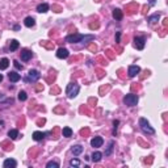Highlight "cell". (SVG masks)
<instances>
[{
    "label": "cell",
    "instance_id": "6da1fadb",
    "mask_svg": "<svg viewBox=\"0 0 168 168\" xmlns=\"http://www.w3.org/2000/svg\"><path fill=\"white\" fill-rule=\"evenodd\" d=\"M95 39V36L89 34V36H83V34H70L65 38L66 42H68V44H78V42H88V41H93Z\"/></svg>",
    "mask_w": 168,
    "mask_h": 168
},
{
    "label": "cell",
    "instance_id": "7a4b0ae2",
    "mask_svg": "<svg viewBox=\"0 0 168 168\" xmlns=\"http://www.w3.org/2000/svg\"><path fill=\"white\" fill-rule=\"evenodd\" d=\"M139 126H141V129L144 134H150V135H154L155 134V129H152L149 121H147L146 118H139Z\"/></svg>",
    "mask_w": 168,
    "mask_h": 168
},
{
    "label": "cell",
    "instance_id": "3957f363",
    "mask_svg": "<svg viewBox=\"0 0 168 168\" xmlns=\"http://www.w3.org/2000/svg\"><path fill=\"white\" fill-rule=\"evenodd\" d=\"M79 91H80V87L78 86L76 83H70L68 86H67V88H66V95H67L70 99H74V97L78 96Z\"/></svg>",
    "mask_w": 168,
    "mask_h": 168
},
{
    "label": "cell",
    "instance_id": "277c9868",
    "mask_svg": "<svg viewBox=\"0 0 168 168\" xmlns=\"http://www.w3.org/2000/svg\"><path fill=\"white\" fill-rule=\"evenodd\" d=\"M123 102L128 105V107H135L138 104V95H134V93H129L123 97Z\"/></svg>",
    "mask_w": 168,
    "mask_h": 168
},
{
    "label": "cell",
    "instance_id": "5b68a950",
    "mask_svg": "<svg viewBox=\"0 0 168 168\" xmlns=\"http://www.w3.org/2000/svg\"><path fill=\"white\" fill-rule=\"evenodd\" d=\"M41 78V72L37 71V70H30L28 72V78H26V81H32V83H36L38 79Z\"/></svg>",
    "mask_w": 168,
    "mask_h": 168
},
{
    "label": "cell",
    "instance_id": "8992f818",
    "mask_svg": "<svg viewBox=\"0 0 168 168\" xmlns=\"http://www.w3.org/2000/svg\"><path fill=\"white\" fill-rule=\"evenodd\" d=\"M144 42H146V38L144 37H135L134 38V45L138 50H143L144 49Z\"/></svg>",
    "mask_w": 168,
    "mask_h": 168
},
{
    "label": "cell",
    "instance_id": "52a82bcc",
    "mask_svg": "<svg viewBox=\"0 0 168 168\" xmlns=\"http://www.w3.org/2000/svg\"><path fill=\"white\" fill-rule=\"evenodd\" d=\"M68 55H70V53H68V50L65 49V47H59L58 51H57V57H58L59 59H66V58H68Z\"/></svg>",
    "mask_w": 168,
    "mask_h": 168
},
{
    "label": "cell",
    "instance_id": "ba28073f",
    "mask_svg": "<svg viewBox=\"0 0 168 168\" xmlns=\"http://www.w3.org/2000/svg\"><path fill=\"white\" fill-rule=\"evenodd\" d=\"M20 57H21V60H24V62H28L29 59H32V57H33V53L30 51V50H23L20 53Z\"/></svg>",
    "mask_w": 168,
    "mask_h": 168
},
{
    "label": "cell",
    "instance_id": "9c48e42d",
    "mask_svg": "<svg viewBox=\"0 0 168 168\" xmlns=\"http://www.w3.org/2000/svg\"><path fill=\"white\" fill-rule=\"evenodd\" d=\"M139 72H141V68H139L137 65H133V66H130V67H129V70H128V74H129V76H130V78H134V76H137Z\"/></svg>",
    "mask_w": 168,
    "mask_h": 168
},
{
    "label": "cell",
    "instance_id": "30bf717a",
    "mask_svg": "<svg viewBox=\"0 0 168 168\" xmlns=\"http://www.w3.org/2000/svg\"><path fill=\"white\" fill-rule=\"evenodd\" d=\"M102 143H104V139H102L101 137H95V138H92V141H91V146L95 147V149H99V147H101Z\"/></svg>",
    "mask_w": 168,
    "mask_h": 168
},
{
    "label": "cell",
    "instance_id": "8fae6325",
    "mask_svg": "<svg viewBox=\"0 0 168 168\" xmlns=\"http://www.w3.org/2000/svg\"><path fill=\"white\" fill-rule=\"evenodd\" d=\"M3 167L4 168H16L17 167V162L15 159H5L4 163H3Z\"/></svg>",
    "mask_w": 168,
    "mask_h": 168
},
{
    "label": "cell",
    "instance_id": "7c38bea8",
    "mask_svg": "<svg viewBox=\"0 0 168 168\" xmlns=\"http://www.w3.org/2000/svg\"><path fill=\"white\" fill-rule=\"evenodd\" d=\"M47 11H49V4H46V3L37 5V12H39V13H46Z\"/></svg>",
    "mask_w": 168,
    "mask_h": 168
},
{
    "label": "cell",
    "instance_id": "4fadbf2b",
    "mask_svg": "<svg viewBox=\"0 0 168 168\" xmlns=\"http://www.w3.org/2000/svg\"><path fill=\"white\" fill-rule=\"evenodd\" d=\"M71 152H72L75 156L80 155V154L83 152V146H81V144H76V146H74L72 149H71Z\"/></svg>",
    "mask_w": 168,
    "mask_h": 168
},
{
    "label": "cell",
    "instance_id": "5bb4252c",
    "mask_svg": "<svg viewBox=\"0 0 168 168\" xmlns=\"http://www.w3.org/2000/svg\"><path fill=\"white\" fill-rule=\"evenodd\" d=\"M113 18L114 20H117V21H120V20H122V17H123V15H122V11L121 9H118V8H116V9H113Z\"/></svg>",
    "mask_w": 168,
    "mask_h": 168
},
{
    "label": "cell",
    "instance_id": "9a60e30c",
    "mask_svg": "<svg viewBox=\"0 0 168 168\" xmlns=\"http://www.w3.org/2000/svg\"><path fill=\"white\" fill-rule=\"evenodd\" d=\"M8 78H9V80H11L12 83H17V81L21 79L20 74H17V72H9V74H8Z\"/></svg>",
    "mask_w": 168,
    "mask_h": 168
},
{
    "label": "cell",
    "instance_id": "2e32d148",
    "mask_svg": "<svg viewBox=\"0 0 168 168\" xmlns=\"http://www.w3.org/2000/svg\"><path fill=\"white\" fill-rule=\"evenodd\" d=\"M44 138H45V133H42V131H34L33 133V139L37 141V142L42 141Z\"/></svg>",
    "mask_w": 168,
    "mask_h": 168
},
{
    "label": "cell",
    "instance_id": "e0dca14e",
    "mask_svg": "<svg viewBox=\"0 0 168 168\" xmlns=\"http://www.w3.org/2000/svg\"><path fill=\"white\" fill-rule=\"evenodd\" d=\"M101 158H102V154L99 152V151H95V152L92 154V156H91V159H92L93 163H99V162L101 160Z\"/></svg>",
    "mask_w": 168,
    "mask_h": 168
},
{
    "label": "cell",
    "instance_id": "ac0fdd59",
    "mask_svg": "<svg viewBox=\"0 0 168 168\" xmlns=\"http://www.w3.org/2000/svg\"><path fill=\"white\" fill-rule=\"evenodd\" d=\"M24 24H25V26L26 28H32V26H34V24H36V21H34V18L33 17H26L25 20H24Z\"/></svg>",
    "mask_w": 168,
    "mask_h": 168
},
{
    "label": "cell",
    "instance_id": "d6986e66",
    "mask_svg": "<svg viewBox=\"0 0 168 168\" xmlns=\"http://www.w3.org/2000/svg\"><path fill=\"white\" fill-rule=\"evenodd\" d=\"M62 135L63 137H66V138H70V137H72V130H71V128H63L62 129Z\"/></svg>",
    "mask_w": 168,
    "mask_h": 168
},
{
    "label": "cell",
    "instance_id": "ffe728a7",
    "mask_svg": "<svg viewBox=\"0 0 168 168\" xmlns=\"http://www.w3.org/2000/svg\"><path fill=\"white\" fill-rule=\"evenodd\" d=\"M8 66H9V60L7 58L0 59V70H7Z\"/></svg>",
    "mask_w": 168,
    "mask_h": 168
},
{
    "label": "cell",
    "instance_id": "44dd1931",
    "mask_svg": "<svg viewBox=\"0 0 168 168\" xmlns=\"http://www.w3.org/2000/svg\"><path fill=\"white\" fill-rule=\"evenodd\" d=\"M159 18H160V15L159 13H154V15H151L149 17V23L150 24H155V23H158V21H159Z\"/></svg>",
    "mask_w": 168,
    "mask_h": 168
},
{
    "label": "cell",
    "instance_id": "7402d4cb",
    "mask_svg": "<svg viewBox=\"0 0 168 168\" xmlns=\"http://www.w3.org/2000/svg\"><path fill=\"white\" fill-rule=\"evenodd\" d=\"M18 46H20L18 41H17V39H12V41H11V45H9V50H11V51H16V50L18 49Z\"/></svg>",
    "mask_w": 168,
    "mask_h": 168
},
{
    "label": "cell",
    "instance_id": "603a6c76",
    "mask_svg": "<svg viewBox=\"0 0 168 168\" xmlns=\"http://www.w3.org/2000/svg\"><path fill=\"white\" fill-rule=\"evenodd\" d=\"M113 147H114V142H113V141H110V142H109V146H108V149L105 150V156H110V155H112Z\"/></svg>",
    "mask_w": 168,
    "mask_h": 168
},
{
    "label": "cell",
    "instance_id": "cb8c5ba5",
    "mask_svg": "<svg viewBox=\"0 0 168 168\" xmlns=\"http://www.w3.org/2000/svg\"><path fill=\"white\" fill-rule=\"evenodd\" d=\"M8 137H9L11 139H17V137H18V131H17L16 129H12V130L8 131Z\"/></svg>",
    "mask_w": 168,
    "mask_h": 168
},
{
    "label": "cell",
    "instance_id": "d4e9b609",
    "mask_svg": "<svg viewBox=\"0 0 168 168\" xmlns=\"http://www.w3.org/2000/svg\"><path fill=\"white\" fill-rule=\"evenodd\" d=\"M41 46H44L46 49H54V44H53V42H49V41H42Z\"/></svg>",
    "mask_w": 168,
    "mask_h": 168
},
{
    "label": "cell",
    "instance_id": "484cf974",
    "mask_svg": "<svg viewBox=\"0 0 168 168\" xmlns=\"http://www.w3.org/2000/svg\"><path fill=\"white\" fill-rule=\"evenodd\" d=\"M26 99H28V95H26L25 91H20V92H18V100H20V101H25Z\"/></svg>",
    "mask_w": 168,
    "mask_h": 168
},
{
    "label": "cell",
    "instance_id": "4316f807",
    "mask_svg": "<svg viewBox=\"0 0 168 168\" xmlns=\"http://www.w3.org/2000/svg\"><path fill=\"white\" fill-rule=\"evenodd\" d=\"M46 167H47V168H59V163L51 160V162H49V163L46 164Z\"/></svg>",
    "mask_w": 168,
    "mask_h": 168
},
{
    "label": "cell",
    "instance_id": "83f0119b",
    "mask_svg": "<svg viewBox=\"0 0 168 168\" xmlns=\"http://www.w3.org/2000/svg\"><path fill=\"white\" fill-rule=\"evenodd\" d=\"M80 164H81V163H80L78 159H72V160L70 162V165H71V167H80Z\"/></svg>",
    "mask_w": 168,
    "mask_h": 168
},
{
    "label": "cell",
    "instance_id": "f1b7e54d",
    "mask_svg": "<svg viewBox=\"0 0 168 168\" xmlns=\"http://www.w3.org/2000/svg\"><path fill=\"white\" fill-rule=\"evenodd\" d=\"M118 123H120V121H118V120H114V121H113V126H114V130H113V134H114V135L117 134V126H118Z\"/></svg>",
    "mask_w": 168,
    "mask_h": 168
},
{
    "label": "cell",
    "instance_id": "f546056e",
    "mask_svg": "<svg viewBox=\"0 0 168 168\" xmlns=\"http://www.w3.org/2000/svg\"><path fill=\"white\" fill-rule=\"evenodd\" d=\"M3 146H5V147H4V150H5V151H8V150H12V149H13V146H12V144H8L7 142H4V143H3Z\"/></svg>",
    "mask_w": 168,
    "mask_h": 168
},
{
    "label": "cell",
    "instance_id": "4dcf8cb0",
    "mask_svg": "<svg viewBox=\"0 0 168 168\" xmlns=\"http://www.w3.org/2000/svg\"><path fill=\"white\" fill-rule=\"evenodd\" d=\"M80 134H81L83 137L88 135V134H89V129H81V130H80Z\"/></svg>",
    "mask_w": 168,
    "mask_h": 168
},
{
    "label": "cell",
    "instance_id": "1f68e13d",
    "mask_svg": "<svg viewBox=\"0 0 168 168\" xmlns=\"http://www.w3.org/2000/svg\"><path fill=\"white\" fill-rule=\"evenodd\" d=\"M13 65H15V67H16L17 70H23V66L18 63V60H13Z\"/></svg>",
    "mask_w": 168,
    "mask_h": 168
},
{
    "label": "cell",
    "instance_id": "d6a6232c",
    "mask_svg": "<svg viewBox=\"0 0 168 168\" xmlns=\"http://www.w3.org/2000/svg\"><path fill=\"white\" fill-rule=\"evenodd\" d=\"M54 112H55V113H62V114H65V109H60V108H55Z\"/></svg>",
    "mask_w": 168,
    "mask_h": 168
},
{
    "label": "cell",
    "instance_id": "836d02e7",
    "mask_svg": "<svg viewBox=\"0 0 168 168\" xmlns=\"http://www.w3.org/2000/svg\"><path fill=\"white\" fill-rule=\"evenodd\" d=\"M53 9H54V12H60L62 11V8L59 5H53Z\"/></svg>",
    "mask_w": 168,
    "mask_h": 168
},
{
    "label": "cell",
    "instance_id": "e575fe53",
    "mask_svg": "<svg viewBox=\"0 0 168 168\" xmlns=\"http://www.w3.org/2000/svg\"><path fill=\"white\" fill-rule=\"evenodd\" d=\"M120 37H121V33L117 32L116 33V44H118V42H120Z\"/></svg>",
    "mask_w": 168,
    "mask_h": 168
},
{
    "label": "cell",
    "instance_id": "d590c367",
    "mask_svg": "<svg viewBox=\"0 0 168 168\" xmlns=\"http://www.w3.org/2000/svg\"><path fill=\"white\" fill-rule=\"evenodd\" d=\"M112 53H113L112 50H108V51H107V55H108L110 59H113V54H112Z\"/></svg>",
    "mask_w": 168,
    "mask_h": 168
},
{
    "label": "cell",
    "instance_id": "8d00e7d4",
    "mask_svg": "<svg viewBox=\"0 0 168 168\" xmlns=\"http://www.w3.org/2000/svg\"><path fill=\"white\" fill-rule=\"evenodd\" d=\"M89 28H91V29H96V28H99V24H97V23H96V24H91Z\"/></svg>",
    "mask_w": 168,
    "mask_h": 168
},
{
    "label": "cell",
    "instance_id": "74e56055",
    "mask_svg": "<svg viewBox=\"0 0 168 168\" xmlns=\"http://www.w3.org/2000/svg\"><path fill=\"white\" fill-rule=\"evenodd\" d=\"M89 50H91V51H96V50H97L96 45H91V46H89Z\"/></svg>",
    "mask_w": 168,
    "mask_h": 168
},
{
    "label": "cell",
    "instance_id": "f35d334b",
    "mask_svg": "<svg viewBox=\"0 0 168 168\" xmlns=\"http://www.w3.org/2000/svg\"><path fill=\"white\" fill-rule=\"evenodd\" d=\"M45 121H46L45 118H42V120H38V122H37V123H38V125H44V123H45Z\"/></svg>",
    "mask_w": 168,
    "mask_h": 168
},
{
    "label": "cell",
    "instance_id": "ab89813d",
    "mask_svg": "<svg viewBox=\"0 0 168 168\" xmlns=\"http://www.w3.org/2000/svg\"><path fill=\"white\" fill-rule=\"evenodd\" d=\"M58 92H59V88H54V89L51 88V93H58Z\"/></svg>",
    "mask_w": 168,
    "mask_h": 168
},
{
    "label": "cell",
    "instance_id": "60d3db41",
    "mask_svg": "<svg viewBox=\"0 0 168 168\" xmlns=\"http://www.w3.org/2000/svg\"><path fill=\"white\" fill-rule=\"evenodd\" d=\"M150 5H155V3H156V0H150Z\"/></svg>",
    "mask_w": 168,
    "mask_h": 168
},
{
    "label": "cell",
    "instance_id": "b9f144b4",
    "mask_svg": "<svg viewBox=\"0 0 168 168\" xmlns=\"http://www.w3.org/2000/svg\"><path fill=\"white\" fill-rule=\"evenodd\" d=\"M36 89H37V91H41V89H44V87H42V86H38Z\"/></svg>",
    "mask_w": 168,
    "mask_h": 168
},
{
    "label": "cell",
    "instance_id": "7bdbcfd3",
    "mask_svg": "<svg viewBox=\"0 0 168 168\" xmlns=\"http://www.w3.org/2000/svg\"><path fill=\"white\" fill-rule=\"evenodd\" d=\"M13 28H15V30H18V29H20V26H18V25H15Z\"/></svg>",
    "mask_w": 168,
    "mask_h": 168
},
{
    "label": "cell",
    "instance_id": "ee69618b",
    "mask_svg": "<svg viewBox=\"0 0 168 168\" xmlns=\"http://www.w3.org/2000/svg\"><path fill=\"white\" fill-rule=\"evenodd\" d=\"M2 80H3V75L0 74V83H2Z\"/></svg>",
    "mask_w": 168,
    "mask_h": 168
},
{
    "label": "cell",
    "instance_id": "f6af8a7d",
    "mask_svg": "<svg viewBox=\"0 0 168 168\" xmlns=\"http://www.w3.org/2000/svg\"><path fill=\"white\" fill-rule=\"evenodd\" d=\"M95 2H100V0H95Z\"/></svg>",
    "mask_w": 168,
    "mask_h": 168
}]
</instances>
